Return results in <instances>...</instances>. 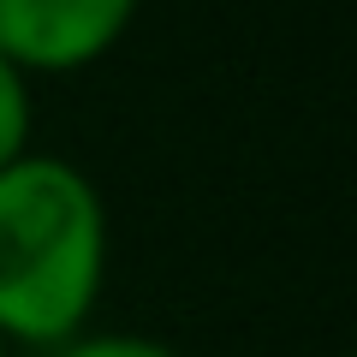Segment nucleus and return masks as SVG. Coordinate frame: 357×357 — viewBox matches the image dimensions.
Masks as SVG:
<instances>
[{
	"mask_svg": "<svg viewBox=\"0 0 357 357\" xmlns=\"http://www.w3.org/2000/svg\"><path fill=\"white\" fill-rule=\"evenodd\" d=\"M107 203L66 155L30 149L0 173V340L54 351L77 340L107 286Z\"/></svg>",
	"mask_w": 357,
	"mask_h": 357,
	"instance_id": "obj_1",
	"label": "nucleus"
},
{
	"mask_svg": "<svg viewBox=\"0 0 357 357\" xmlns=\"http://www.w3.org/2000/svg\"><path fill=\"white\" fill-rule=\"evenodd\" d=\"M143 0H0V54L36 84L72 77L126 42Z\"/></svg>",
	"mask_w": 357,
	"mask_h": 357,
	"instance_id": "obj_2",
	"label": "nucleus"
},
{
	"mask_svg": "<svg viewBox=\"0 0 357 357\" xmlns=\"http://www.w3.org/2000/svg\"><path fill=\"white\" fill-rule=\"evenodd\" d=\"M30 131H36V89L0 54V173L30 155Z\"/></svg>",
	"mask_w": 357,
	"mask_h": 357,
	"instance_id": "obj_3",
	"label": "nucleus"
},
{
	"mask_svg": "<svg viewBox=\"0 0 357 357\" xmlns=\"http://www.w3.org/2000/svg\"><path fill=\"white\" fill-rule=\"evenodd\" d=\"M48 357H185L178 345L155 340V333H77V340L54 345Z\"/></svg>",
	"mask_w": 357,
	"mask_h": 357,
	"instance_id": "obj_4",
	"label": "nucleus"
},
{
	"mask_svg": "<svg viewBox=\"0 0 357 357\" xmlns=\"http://www.w3.org/2000/svg\"><path fill=\"white\" fill-rule=\"evenodd\" d=\"M0 357H18V351H13V345H6V340H0Z\"/></svg>",
	"mask_w": 357,
	"mask_h": 357,
	"instance_id": "obj_5",
	"label": "nucleus"
}]
</instances>
